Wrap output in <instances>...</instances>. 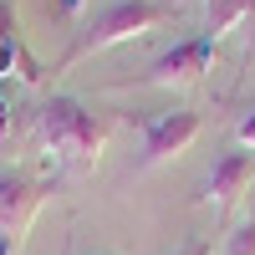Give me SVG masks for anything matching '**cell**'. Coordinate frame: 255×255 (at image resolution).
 I'll return each instance as SVG.
<instances>
[{"instance_id":"6da1fadb","label":"cell","mask_w":255,"mask_h":255,"mask_svg":"<svg viewBox=\"0 0 255 255\" xmlns=\"http://www.w3.org/2000/svg\"><path fill=\"white\" fill-rule=\"evenodd\" d=\"M36 138L56 158V168H67V174H92L102 163V148H108V118L92 113L82 97L56 92V97H46L36 108Z\"/></svg>"},{"instance_id":"7a4b0ae2","label":"cell","mask_w":255,"mask_h":255,"mask_svg":"<svg viewBox=\"0 0 255 255\" xmlns=\"http://www.w3.org/2000/svg\"><path fill=\"white\" fill-rule=\"evenodd\" d=\"M168 15H174L168 0H113V5L92 10L87 20H82V31L72 36V46L56 56L51 77H56V72H72L77 61H87V56L108 51V46H123V41H138V36H148V31H158Z\"/></svg>"},{"instance_id":"3957f363","label":"cell","mask_w":255,"mask_h":255,"mask_svg":"<svg viewBox=\"0 0 255 255\" xmlns=\"http://www.w3.org/2000/svg\"><path fill=\"white\" fill-rule=\"evenodd\" d=\"M46 194L51 179L31 174V168H0V255H20Z\"/></svg>"},{"instance_id":"277c9868","label":"cell","mask_w":255,"mask_h":255,"mask_svg":"<svg viewBox=\"0 0 255 255\" xmlns=\"http://www.w3.org/2000/svg\"><path fill=\"white\" fill-rule=\"evenodd\" d=\"M204 118L194 108H163V113H148L143 118V148H138V168L148 174V168H158L168 158H179L189 143L199 138Z\"/></svg>"},{"instance_id":"5b68a950","label":"cell","mask_w":255,"mask_h":255,"mask_svg":"<svg viewBox=\"0 0 255 255\" xmlns=\"http://www.w3.org/2000/svg\"><path fill=\"white\" fill-rule=\"evenodd\" d=\"M215 46L220 41L215 36H184V41H174L168 51H158L153 61H148V72L138 77V82H148V87H194V82L209 72V61H215Z\"/></svg>"},{"instance_id":"8992f818","label":"cell","mask_w":255,"mask_h":255,"mask_svg":"<svg viewBox=\"0 0 255 255\" xmlns=\"http://www.w3.org/2000/svg\"><path fill=\"white\" fill-rule=\"evenodd\" d=\"M255 184V148H225V153L215 158V168L204 174V189H199V199L204 204H215L220 215L225 209H235L240 204V194Z\"/></svg>"},{"instance_id":"52a82bcc","label":"cell","mask_w":255,"mask_h":255,"mask_svg":"<svg viewBox=\"0 0 255 255\" xmlns=\"http://www.w3.org/2000/svg\"><path fill=\"white\" fill-rule=\"evenodd\" d=\"M255 0H204V36H230V31H240L245 26V15H250Z\"/></svg>"},{"instance_id":"ba28073f","label":"cell","mask_w":255,"mask_h":255,"mask_svg":"<svg viewBox=\"0 0 255 255\" xmlns=\"http://www.w3.org/2000/svg\"><path fill=\"white\" fill-rule=\"evenodd\" d=\"M220 255H255V215L240 220V225L225 235V250H220Z\"/></svg>"},{"instance_id":"9c48e42d","label":"cell","mask_w":255,"mask_h":255,"mask_svg":"<svg viewBox=\"0 0 255 255\" xmlns=\"http://www.w3.org/2000/svg\"><path fill=\"white\" fill-rule=\"evenodd\" d=\"M0 41H20V10H15V0H0Z\"/></svg>"},{"instance_id":"30bf717a","label":"cell","mask_w":255,"mask_h":255,"mask_svg":"<svg viewBox=\"0 0 255 255\" xmlns=\"http://www.w3.org/2000/svg\"><path fill=\"white\" fill-rule=\"evenodd\" d=\"M15 46L20 41H0V82H15Z\"/></svg>"},{"instance_id":"8fae6325","label":"cell","mask_w":255,"mask_h":255,"mask_svg":"<svg viewBox=\"0 0 255 255\" xmlns=\"http://www.w3.org/2000/svg\"><path fill=\"white\" fill-rule=\"evenodd\" d=\"M235 143H240V148H255V108L240 113V123H235Z\"/></svg>"},{"instance_id":"7c38bea8","label":"cell","mask_w":255,"mask_h":255,"mask_svg":"<svg viewBox=\"0 0 255 255\" xmlns=\"http://www.w3.org/2000/svg\"><path fill=\"white\" fill-rule=\"evenodd\" d=\"M245 51H240V61H245V67H255V5H250V15H245Z\"/></svg>"},{"instance_id":"4fadbf2b","label":"cell","mask_w":255,"mask_h":255,"mask_svg":"<svg viewBox=\"0 0 255 255\" xmlns=\"http://www.w3.org/2000/svg\"><path fill=\"white\" fill-rule=\"evenodd\" d=\"M174 255H209V240H199V235H194V240H184Z\"/></svg>"},{"instance_id":"5bb4252c","label":"cell","mask_w":255,"mask_h":255,"mask_svg":"<svg viewBox=\"0 0 255 255\" xmlns=\"http://www.w3.org/2000/svg\"><path fill=\"white\" fill-rule=\"evenodd\" d=\"M0 128H10V102H5V92H0Z\"/></svg>"},{"instance_id":"9a60e30c","label":"cell","mask_w":255,"mask_h":255,"mask_svg":"<svg viewBox=\"0 0 255 255\" xmlns=\"http://www.w3.org/2000/svg\"><path fill=\"white\" fill-rule=\"evenodd\" d=\"M61 10H67V15H77V10H82V0H61Z\"/></svg>"},{"instance_id":"2e32d148","label":"cell","mask_w":255,"mask_h":255,"mask_svg":"<svg viewBox=\"0 0 255 255\" xmlns=\"http://www.w3.org/2000/svg\"><path fill=\"white\" fill-rule=\"evenodd\" d=\"M92 255H113V250H92Z\"/></svg>"},{"instance_id":"e0dca14e","label":"cell","mask_w":255,"mask_h":255,"mask_svg":"<svg viewBox=\"0 0 255 255\" xmlns=\"http://www.w3.org/2000/svg\"><path fill=\"white\" fill-rule=\"evenodd\" d=\"M168 5H179V0H168Z\"/></svg>"}]
</instances>
